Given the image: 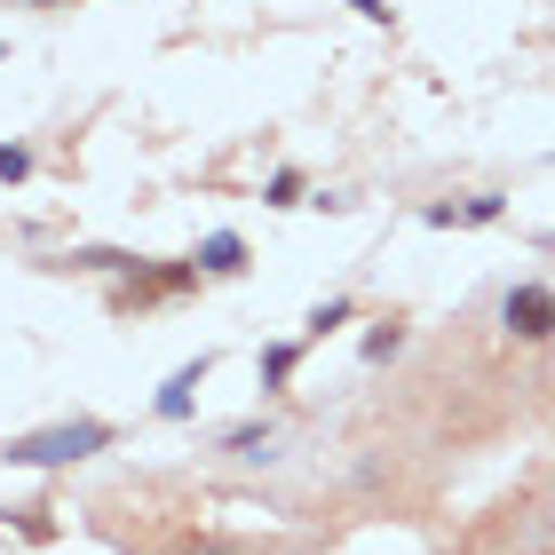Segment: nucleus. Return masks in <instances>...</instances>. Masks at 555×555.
I'll list each match as a JSON object with an SVG mask.
<instances>
[{
    "label": "nucleus",
    "instance_id": "nucleus-6",
    "mask_svg": "<svg viewBox=\"0 0 555 555\" xmlns=\"http://www.w3.org/2000/svg\"><path fill=\"white\" fill-rule=\"evenodd\" d=\"M191 262H198V278H238V270H246V238H238V231H207Z\"/></svg>",
    "mask_w": 555,
    "mask_h": 555
},
{
    "label": "nucleus",
    "instance_id": "nucleus-11",
    "mask_svg": "<svg viewBox=\"0 0 555 555\" xmlns=\"http://www.w3.org/2000/svg\"><path fill=\"white\" fill-rule=\"evenodd\" d=\"M262 207H278V215L301 207V167H278V175H270V183H262Z\"/></svg>",
    "mask_w": 555,
    "mask_h": 555
},
{
    "label": "nucleus",
    "instance_id": "nucleus-9",
    "mask_svg": "<svg viewBox=\"0 0 555 555\" xmlns=\"http://www.w3.org/2000/svg\"><path fill=\"white\" fill-rule=\"evenodd\" d=\"M397 349H405V325H397V318H382V325H365V365H389Z\"/></svg>",
    "mask_w": 555,
    "mask_h": 555
},
{
    "label": "nucleus",
    "instance_id": "nucleus-14",
    "mask_svg": "<svg viewBox=\"0 0 555 555\" xmlns=\"http://www.w3.org/2000/svg\"><path fill=\"white\" fill-rule=\"evenodd\" d=\"M349 9H358L365 24H397V9H389V0H349Z\"/></svg>",
    "mask_w": 555,
    "mask_h": 555
},
{
    "label": "nucleus",
    "instance_id": "nucleus-8",
    "mask_svg": "<svg viewBox=\"0 0 555 555\" xmlns=\"http://www.w3.org/2000/svg\"><path fill=\"white\" fill-rule=\"evenodd\" d=\"M294 365H301V341H270V349H262V389H286Z\"/></svg>",
    "mask_w": 555,
    "mask_h": 555
},
{
    "label": "nucleus",
    "instance_id": "nucleus-4",
    "mask_svg": "<svg viewBox=\"0 0 555 555\" xmlns=\"http://www.w3.org/2000/svg\"><path fill=\"white\" fill-rule=\"evenodd\" d=\"M198 286V262H128V294L119 301H167V294H191Z\"/></svg>",
    "mask_w": 555,
    "mask_h": 555
},
{
    "label": "nucleus",
    "instance_id": "nucleus-13",
    "mask_svg": "<svg viewBox=\"0 0 555 555\" xmlns=\"http://www.w3.org/2000/svg\"><path fill=\"white\" fill-rule=\"evenodd\" d=\"M24 175H33V151H24V143H0V183H24Z\"/></svg>",
    "mask_w": 555,
    "mask_h": 555
},
{
    "label": "nucleus",
    "instance_id": "nucleus-7",
    "mask_svg": "<svg viewBox=\"0 0 555 555\" xmlns=\"http://www.w3.org/2000/svg\"><path fill=\"white\" fill-rule=\"evenodd\" d=\"M349 318H358V301H349V294H334V301H318V310L301 318V334H310V341H325V334H334V325H349Z\"/></svg>",
    "mask_w": 555,
    "mask_h": 555
},
{
    "label": "nucleus",
    "instance_id": "nucleus-1",
    "mask_svg": "<svg viewBox=\"0 0 555 555\" xmlns=\"http://www.w3.org/2000/svg\"><path fill=\"white\" fill-rule=\"evenodd\" d=\"M88 452H112V428L104 421H56V428H33V437H9L0 461L9 468H72Z\"/></svg>",
    "mask_w": 555,
    "mask_h": 555
},
{
    "label": "nucleus",
    "instance_id": "nucleus-15",
    "mask_svg": "<svg viewBox=\"0 0 555 555\" xmlns=\"http://www.w3.org/2000/svg\"><path fill=\"white\" fill-rule=\"evenodd\" d=\"M33 9H64V0H33Z\"/></svg>",
    "mask_w": 555,
    "mask_h": 555
},
{
    "label": "nucleus",
    "instance_id": "nucleus-12",
    "mask_svg": "<svg viewBox=\"0 0 555 555\" xmlns=\"http://www.w3.org/2000/svg\"><path fill=\"white\" fill-rule=\"evenodd\" d=\"M72 270H128L135 255H119V246H80V255H64Z\"/></svg>",
    "mask_w": 555,
    "mask_h": 555
},
{
    "label": "nucleus",
    "instance_id": "nucleus-10",
    "mask_svg": "<svg viewBox=\"0 0 555 555\" xmlns=\"http://www.w3.org/2000/svg\"><path fill=\"white\" fill-rule=\"evenodd\" d=\"M222 452H246V461H262V452H270V421H238V428H222Z\"/></svg>",
    "mask_w": 555,
    "mask_h": 555
},
{
    "label": "nucleus",
    "instance_id": "nucleus-5",
    "mask_svg": "<svg viewBox=\"0 0 555 555\" xmlns=\"http://www.w3.org/2000/svg\"><path fill=\"white\" fill-rule=\"evenodd\" d=\"M207 373H215V358L198 349L191 365H175V373H167V389L151 397V413H159V421H191V405H198V382H207Z\"/></svg>",
    "mask_w": 555,
    "mask_h": 555
},
{
    "label": "nucleus",
    "instance_id": "nucleus-3",
    "mask_svg": "<svg viewBox=\"0 0 555 555\" xmlns=\"http://www.w3.org/2000/svg\"><path fill=\"white\" fill-rule=\"evenodd\" d=\"M500 215H508V198H500V191H476V198H428V207H421L428 231H485V222H500Z\"/></svg>",
    "mask_w": 555,
    "mask_h": 555
},
{
    "label": "nucleus",
    "instance_id": "nucleus-2",
    "mask_svg": "<svg viewBox=\"0 0 555 555\" xmlns=\"http://www.w3.org/2000/svg\"><path fill=\"white\" fill-rule=\"evenodd\" d=\"M500 325H508L516 341H555V286L547 278H516V286L500 294Z\"/></svg>",
    "mask_w": 555,
    "mask_h": 555
}]
</instances>
